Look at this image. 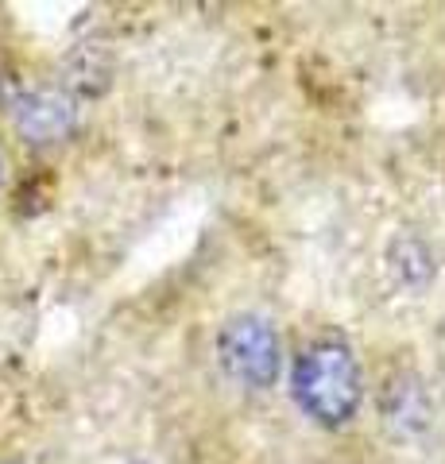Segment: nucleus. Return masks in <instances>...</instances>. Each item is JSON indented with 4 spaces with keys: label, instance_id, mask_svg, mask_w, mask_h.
<instances>
[{
    "label": "nucleus",
    "instance_id": "f257e3e1",
    "mask_svg": "<svg viewBox=\"0 0 445 464\" xmlns=\"http://www.w3.org/2000/svg\"><path fill=\"white\" fill-rule=\"evenodd\" d=\"M291 395L310 422L325 430H337L353 422L364 399L361 364H356L353 348L341 341H310L295 356L291 368Z\"/></svg>",
    "mask_w": 445,
    "mask_h": 464
},
{
    "label": "nucleus",
    "instance_id": "f03ea898",
    "mask_svg": "<svg viewBox=\"0 0 445 464\" xmlns=\"http://www.w3.org/2000/svg\"><path fill=\"white\" fill-rule=\"evenodd\" d=\"M218 364L244 391H264L279 375V333L260 314H237L218 329Z\"/></svg>",
    "mask_w": 445,
    "mask_h": 464
},
{
    "label": "nucleus",
    "instance_id": "7ed1b4c3",
    "mask_svg": "<svg viewBox=\"0 0 445 464\" xmlns=\"http://www.w3.org/2000/svg\"><path fill=\"white\" fill-rule=\"evenodd\" d=\"M66 116H70V109L63 105L59 97L35 93V97H24V105H20V112H16V121H20V132L35 136V140H51V136H59V132H63Z\"/></svg>",
    "mask_w": 445,
    "mask_h": 464
},
{
    "label": "nucleus",
    "instance_id": "20e7f679",
    "mask_svg": "<svg viewBox=\"0 0 445 464\" xmlns=\"http://www.w3.org/2000/svg\"><path fill=\"white\" fill-rule=\"evenodd\" d=\"M0 182H5V159H0Z\"/></svg>",
    "mask_w": 445,
    "mask_h": 464
}]
</instances>
